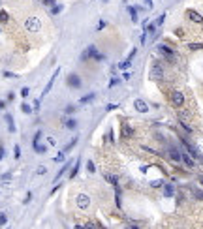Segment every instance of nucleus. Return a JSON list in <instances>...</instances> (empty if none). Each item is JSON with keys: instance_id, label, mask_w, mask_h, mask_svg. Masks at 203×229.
<instances>
[{"instance_id": "obj_9", "label": "nucleus", "mask_w": 203, "mask_h": 229, "mask_svg": "<svg viewBox=\"0 0 203 229\" xmlns=\"http://www.w3.org/2000/svg\"><path fill=\"white\" fill-rule=\"evenodd\" d=\"M87 53H88V56H90V58H96V60H104V58H105L102 53H98V51H96V47H94V45H90Z\"/></svg>"}, {"instance_id": "obj_25", "label": "nucleus", "mask_w": 203, "mask_h": 229, "mask_svg": "<svg viewBox=\"0 0 203 229\" xmlns=\"http://www.w3.org/2000/svg\"><path fill=\"white\" fill-rule=\"evenodd\" d=\"M188 47H190L192 51H199V49H203V43H190Z\"/></svg>"}, {"instance_id": "obj_51", "label": "nucleus", "mask_w": 203, "mask_h": 229, "mask_svg": "<svg viewBox=\"0 0 203 229\" xmlns=\"http://www.w3.org/2000/svg\"><path fill=\"white\" fill-rule=\"evenodd\" d=\"M4 109V102H0V111H2Z\"/></svg>"}, {"instance_id": "obj_26", "label": "nucleus", "mask_w": 203, "mask_h": 229, "mask_svg": "<svg viewBox=\"0 0 203 229\" xmlns=\"http://www.w3.org/2000/svg\"><path fill=\"white\" fill-rule=\"evenodd\" d=\"M21 111H23V113H27V114H28V113H32V107H30L28 103H23V105H21Z\"/></svg>"}, {"instance_id": "obj_37", "label": "nucleus", "mask_w": 203, "mask_h": 229, "mask_svg": "<svg viewBox=\"0 0 203 229\" xmlns=\"http://www.w3.org/2000/svg\"><path fill=\"white\" fill-rule=\"evenodd\" d=\"M6 222H8V216H6V214L2 212V214H0V225H4Z\"/></svg>"}, {"instance_id": "obj_44", "label": "nucleus", "mask_w": 203, "mask_h": 229, "mask_svg": "<svg viewBox=\"0 0 203 229\" xmlns=\"http://www.w3.org/2000/svg\"><path fill=\"white\" fill-rule=\"evenodd\" d=\"M180 126H183V128H184V130H186V131H188V133H192V128H190V126H188V124H186V122H183V124H180Z\"/></svg>"}, {"instance_id": "obj_5", "label": "nucleus", "mask_w": 203, "mask_h": 229, "mask_svg": "<svg viewBox=\"0 0 203 229\" xmlns=\"http://www.w3.org/2000/svg\"><path fill=\"white\" fill-rule=\"evenodd\" d=\"M68 86H72V88H81L83 86V83H81L77 73H70V75H68Z\"/></svg>"}, {"instance_id": "obj_23", "label": "nucleus", "mask_w": 203, "mask_h": 229, "mask_svg": "<svg viewBox=\"0 0 203 229\" xmlns=\"http://www.w3.org/2000/svg\"><path fill=\"white\" fill-rule=\"evenodd\" d=\"M128 11H130V15H132V21H133V23H137V13H135V8H132V6H130V8H128Z\"/></svg>"}, {"instance_id": "obj_6", "label": "nucleus", "mask_w": 203, "mask_h": 229, "mask_svg": "<svg viewBox=\"0 0 203 229\" xmlns=\"http://www.w3.org/2000/svg\"><path fill=\"white\" fill-rule=\"evenodd\" d=\"M171 103L175 105V107H180L184 103V96H183V92H173L171 94Z\"/></svg>"}, {"instance_id": "obj_1", "label": "nucleus", "mask_w": 203, "mask_h": 229, "mask_svg": "<svg viewBox=\"0 0 203 229\" xmlns=\"http://www.w3.org/2000/svg\"><path fill=\"white\" fill-rule=\"evenodd\" d=\"M25 28H27L28 32L36 34V32H40V30H41V21H40L38 17H28V19L25 21Z\"/></svg>"}, {"instance_id": "obj_27", "label": "nucleus", "mask_w": 203, "mask_h": 229, "mask_svg": "<svg viewBox=\"0 0 203 229\" xmlns=\"http://www.w3.org/2000/svg\"><path fill=\"white\" fill-rule=\"evenodd\" d=\"M34 150H36V152H45V150H47V147H43V145H38V143H36V145H34Z\"/></svg>"}, {"instance_id": "obj_22", "label": "nucleus", "mask_w": 203, "mask_h": 229, "mask_svg": "<svg viewBox=\"0 0 203 229\" xmlns=\"http://www.w3.org/2000/svg\"><path fill=\"white\" fill-rule=\"evenodd\" d=\"M92 100H94V94H88V96H83L79 102H81V103H90Z\"/></svg>"}, {"instance_id": "obj_19", "label": "nucleus", "mask_w": 203, "mask_h": 229, "mask_svg": "<svg viewBox=\"0 0 203 229\" xmlns=\"http://www.w3.org/2000/svg\"><path fill=\"white\" fill-rule=\"evenodd\" d=\"M87 169H88V173H96V167H94L92 160H87Z\"/></svg>"}, {"instance_id": "obj_13", "label": "nucleus", "mask_w": 203, "mask_h": 229, "mask_svg": "<svg viewBox=\"0 0 203 229\" xmlns=\"http://www.w3.org/2000/svg\"><path fill=\"white\" fill-rule=\"evenodd\" d=\"M6 122H8V130L11 131V133H15V122H13V117H11V114H6Z\"/></svg>"}, {"instance_id": "obj_45", "label": "nucleus", "mask_w": 203, "mask_h": 229, "mask_svg": "<svg viewBox=\"0 0 203 229\" xmlns=\"http://www.w3.org/2000/svg\"><path fill=\"white\" fill-rule=\"evenodd\" d=\"M0 178H2V180H4V182H6V180H10V178H11V175H10V173H4V175H2V177H0Z\"/></svg>"}, {"instance_id": "obj_34", "label": "nucleus", "mask_w": 203, "mask_h": 229, "mask_svg": "<svg viewBox=\"0 0 203 229\" xmlns=\"http://www.w3.org/2000/svg\"><path fill=\"white\" fill-rule=\"evenodd\" d=\"M164 19H166V13H162L160 17H158V19H156V27H160V25H162V23H164Z\"/></svg>"}, {"instance_id": "obj_46", "label": "nucleus", "mask_w": 203, "mask_h": 229, "mask_svg": "<svg viewBox=\"0 0 203 229\" xmlns=\"http://www.w3.org/2000/svg\"><path fill=\"white\" fill-rule=\"evenodd\" d=\"M102 28H105V21H100L98 23V30H102Z\"/></svg>"}, {"instance_id": "obj_40", "label": "nucleus", "mask_w": 203, "mask_h": 229, "mask_svg": "<svg viewBox=\"0 0 203 229\" xmlns=\"http://www.w3.org/2000/svg\"><path fill=\"white\" fill-rule=\"evenodd\" d=\"M194 195H196L197 199H203V192H199V190H194Z\"/></svg>"}, {"instance_id": "obj_30", "label": "nucleus", "mask_w": 203, "mask_h": 229, "mask_svg": "<svg viewBox=\"0 0 203 229\" xmlns=\"http://www.w3.org/2000/svg\"><path fill=\"white\" fill-rule=\"evenodd\" d=\"M36 173H38V175H45V173H47V167H45V165H40V167L36 169Z\"/></svg>"}, {"instance_id": "obj_29", "label": "nucleus", "mask_w": 203, "mask_h": 229, "mask_svg": "<svg viewBox=\"0 0 203 229\" xmlns=\"http://www.w3.org/2000/svg\"><path fill=\"white\" fill-rule=\"evenodd\" d=\"M74 111H75V105H66V109H64V113H66V114H72Z\"/></svg>"}, {"instance_id": "obj_33", "label": "nucleus", "mask_w": 203, "mask_h": 229, "mask_svg": "<svg viewBox=\"0 0 203 229\" xmlns=\"http://www.w3.org/2000/svg\"><path fill=\"white\" fill-rule=\"evenodd\" d=\"M75 145H77V139H74V141H72L70 145H66V148H64V150H66V152H68V150H72V148H74Z\"/></svg>"}, {"instance_id": "obj_32", "label": "nucleus", "mask_w": 203, "mask_h": 229, "mask_svg": "<svg viewBox=\"0 0 203 229\" xmlns=\"http://www.w3.org/2000/svg\"><path fill=\"white\" fill-rule=\"evenodd\" d=\"M60 11H62V6H58V4H55L51 8V13H60Z\"/></svg>"}, {"instance_id": "obj_35", "label": "nucleus", "mask_w": 203, "mask_h": 229, "mask_svg": "<svg viewBox=\"0 0 203 229\" xmlns=\"http://www.w3.org/2000/svg\"><path fill=\"white\" fill-rule=\"evenodd\" d=\"M13 154H15L13 158H15V160H19V158H21V148H19V147H15V148H13Z\"/></svg>"}, {"instance_id": "obj_42", "label": "nucleus", "mask_w": 203, "mask_h": 229, "mask_svg": "<svg viewBox=\"0 0 203 229\" xmlns=\"http://www.w3.org/2000/svg\"><path fill=\"white\" fill-rule=\"evenodd\" d=\"M43 4H45V6H51V8H53V6H55V0H43Z\"/></svg>"}, {"instance_id": "obj_7", "label": "nucleus", "mask_w": 203, "mask_h": 229, "mask_svg": "<svg viewBox=\"0 0 203 229\" xmlns=\"http://www.w3.org/2000/svg\"><path fill=\"white\" fill-rule=\"evenodd\" d=\"M133 107H135V111H139V113H147V111H149L147 102H143L141 98H137V100L133 102Z\"/></svg>"}, {"instance_id": "obj_39", "label": "nucleus", "mask_w": 203, "mask_h": 229, "mask_svg": "<svg viewBox=\"0 0 203 229\" xmlns=\"http://www.w3.org/2000/svg\"><path fill=\"white\" fill-rule=\"evenodd\" d=\"M115 85H119V79H115V77H113V79L109 81V88H113Z\"/></svg>"}, {"instance_id": "obj_2", "label": "nucleus", "mask_w": 203, "mask_h": 229, "mask_svg": "<svg viewBox=\"0 0 203 229\" xmlns=\"http://www.w3.org/2000/svg\"><path fill=\"white\" fill-rule=\"evenodd\" d=\"M75 205H77V209L87 210V209L90 207V197H88L87 194H79V195L75 197Z\"/></svg>"}, {"instance_id": "obj_36", "label": "nucleus", "mask_w": 203, "mask_h": 229, "mask_svg": "<svg viewBox=\"0 0 203 229\" xmlns=\"http://www.w3.org/2000/svg\"><path fill=\"white\" fill-rule=\"evenodd\" d=\"M141 2H143V4H145V6H147L149 10H152V8H154V4H152V0H141Z\"/></svg>"}, {"instance_id": "obj_18", "label": "nucleus", "mask_w": 203, "mask_h": 229, "mask_svg": "<svg viewBox=\"0 0 203 229\" xmlns=\"http://www.w3.org/2000/svg\"><path fill=\"white\" fill-rule=\"evenodd\" d=\"M79 167H81V160H77V162H75V165H74V171L70 173V177H72V178H74V177L79 173Z\"/></svg>"}, {"instance_id": "obj_24", "label": "nucleus", "mask_w": 203, "mask_h": 229, "mask_svg": "<svg viewBox=\"0 0 203 229\" xmlns=\"http://www.w3.org/2000/svg\"><path fill=\"white\" fill-rule=\"evenodd\" d=\"M130 66H132V60H124V62H121V64H119L121 70H128Z\"/></svg>"}, {"instance_id": "obj_3", "label": "nucleus", "mask_w": 203, "mask_h": 229, "mask_svg": "<svg viewBox=\"0 0 203 229\" xmlns=\"http://www.w3.org/2000/svg\"><path fill=\"white\" fill-rule=\"evenodd\" d=\"M156 49H158V53H160V55H164L169 62H173V60H175V53H173V49H171V47H167V45H164V43H162V45H158Z\"/></svg>"}, {"instance_id": "obj_8", "label": "nucleus", "mask_w": 203, "mask_h": 229, "mask_svg": "<svg viewBox=\"0 0 203 229\" xmlns=\"http://www.w3.org/2000/svg\"><path fill=\"white\" fill-rule=\"evenodd\" d=\"M186 17H188L190 21H194V23H203V17H201L196 10H188V11H186Z\"/></svg>"}, {"instance_id": "obj_49", "label": "nucleus", "mask_w": 203, "mask_h": 229, "mask_svg": "<svg viewBox=\"0 0 203 229\" xmlns=\"http://www.w3.org/2000/svg\"><path fill=\"white\" fill-rule=\"evenodd\" d=\"M113 109H117V105H115V103H111V105H107V111H113Z\"/></svg>"}, {"instance_id": "obj_17", "label": "nucleus", "mask_w": 203, "mask_h": 229, "mask_svg": "<svg viewBox=\"0 0 203 229\" xmlns=\"http://www.w3.org/2000/svg\"><path fill=\"white\" fill-rule=\"evenodd\" d=\"M64 124H66V128H68V130H75V128H77V122H75L74 119H70V120H66Z\"/></svg>"}, {"instance_id": "obj_11", "label": "nucleus", "mask_w": 203, "mask_h": 229, "mask_svg": "<svg viewBox=\"0 0 203 229\" xmlns=\"http://www.w3.org/2000/svg\"><path fill=\"white\" fill-rule=\"evenodd\" d=\"M169 158L173 160V162H180V160H183V154H180L179 150H175V148H169Z\"/></svg>"}, {"instance_id": "obj_14", "label": "nucleus", "mask_w": 203, "mask_h": 229, "mask_svg": "<svg viewBox=\"0 0 203 229\" xmlns=\"http://www.w3.org/2000/svg\"><path fill=\"white\" fill-rule=\"evenodd\" d=\"M132 135H133V128L128 126V124H124V126H122V137L126 139V137H132Z\"/></svg>"}, {"instance_id": "obj_43", "label": "nucleus", "mask_w": 203, "mask_h": 229, "mask_svg": "<svg viewBox=\"0 0 203 229\" xmlns=\"http://www.w3.org/2000/svg\"><path fill=\"white\" fill-rule=\"evenodd\" d=\"M40 137H41V131H36V135H34V145L40 141Z\"/></svg>"}, {"instance_id": "obj_4", "label": "nucleus", "mask_w": 203, "mask_h": 229, "mask_svg": "<svg viewBox=\"0 0 203 229\" xmlns=\"http://www.w3.org/2000/svg\"><path fill=\"white\" fill-rule=\"evenodd\" d=\"M150 79H152V81H162V79H164V70H162L160 64H154V66H152V70H150Z\"/></svg>"}, {"instance_id": "obj_41", "label": "nucleus", "mask_w": 203, "mask_h": 229, "mask_svg": "<svg viewBox=\"0 0 203 229\" xmlns=\"http://www.w3.org/2000/svg\"><path fill=\"white\" fill-rule=\"evenodd\" d=\"M21 96H23V98H27V96H28V88H27V86L21 90Z\"/></svg>"}, {"instance_id": "obj_21", "label": "nucleus", "mask_w": 203, "mask_h": 229, "mask_svg": "<svg viewBox=\"0 0 203 229\" xmlns=\"http://www.w3.org/2000/svg\"><path fill=\"white\" fill-rule=\"evenodd\" d=\"M8 21H10V15L4 10H0V23H8Z\"/></svg>"}, {"instance_id": "obj_47", "label": "nucleus", "mask_w": 203, "mask_h": 229, "mask_svg": "<svg viewBox=\"0 0 203 229\" xmlns=\"http://www.w3.org/2000/svg\"><path fill=\"white\" fill-rule=\"evenodd\" d=\"M47 141H49V145H51V147H55V145H57V141L53 139V137H47Z\"/></svg>"}, {"instance_id": "obj_38", "label": "nucleus", "mask_w": 203, "mask_h": 229, "mask_svg": "<svg viewBox=\"0 0 203 229\" xmlns=\"http://www.w3.org/2000/svg\"><path fill=\"white\" fill-rule=\"evenodd\" d=\"M107 141H109V143H115V139H113V130L107 131Z\"/></svg>"}, {"instance_id": "obj_48", "label": "nucleus", "mask_w": 203, "mask_h": 229, "mask_svg": "<svg viewBox=\"0 0 203 229\" xmlns=\"http://www.w3.org/2000/svg\"><path fill=\"white\" fill-rule=\"evenodd\" d=\"M2 158H4V145L0 143V160H2Z\"/></svg>"}, {"instance_id": "obj_12", "label": "nucleus", "mask_w": 203, "mask_h": 229, "mask_svg": "<svg viewBox=\"0 0 203 229\" xmlns=\"http://www.w3.org/2000/svg\"><path fill=\"white\" fill-rule=\"evenodd\" d=\"M104 178L107 180V182H111L113 186H119V178L115 177V175H109V173H104Z\"/></svg>"}, {"instance_id": "obj_52", "label": "nucleus", "mask_w": 203, "mask_h": 229, "mask_svg": "<svg viewBox=\"0 0 203 229\" xmlns=\"http://www.w3.org/2000/svg\"><path fill=\"white\" fill-rule=\"evenodd\" d=\"M104 2H105V0H104Z\"/></svg>"}, {"instance_id": "obj_28", "label": "nucleus", "mask_w": 203, "mask_h": 229, "mask_svg": "<svg viewBox=\"0 0 203 229\" xmlns=\"http://www.w3.org/2000/svg\"><path fill=\"white\" fill-rule=\"evenodd\" d=\"M150 186H152V188H160V186H164V182H162V180H152Z\"/></svg>"}, {"instance_id": "obj_31", "label": "nucleus", "mask_w": 203, "mask_h": 229, "mask_svg": "<svg viewBox=\"0 0 203 229\" xmlns=\"http://www.w3.org/2000/svg\"><path fill=\"white\" fill-rule=\"evenodd\" d=\"M53 162H64V152H60V154H57V156L53 158Z\"/></svg>"}, {"instance_id": "obj_10", "label": "nucleus", "mask_w": 203, "mask_h": 229, "mask_svg": "<svg viewBox=\"0 0 203 229\" xmlns=\"http://www.w3.org/2000/svg\"><path fill=\"white\" fill-rule=\"evenodd\" d=\"M58 73H60V68H57V72L53 73V77H51V81L47 83V86H45V90H43V94H47V92H49V90H51V86H53V83L57 81V75H58Z\"/></svg>"}, {"instance_id": "obj_15", "label": "nucleus", "mask_w": 203, "mask_h": 229, "mask_svg": "<svg viewBox=\"0 0 203 229\" xmlns=\"http://www.w3.org/2000/svg\"><path fill=\"white\" fill-rule=\"evenodd\" d=\"M173 194H175V188H173L171 184H164V195H166V197H171Z\"/></svg>"}, {"instance_id": "obj_16", "label": "nucleus", "mask_w": 203, "mask_h": 229, "mask_svg": "<svg viewBox=\"0 0 203 229\" xmlns=\"http://www.w3.org/2000/svg\"><path fill=\"white\" fill-rule=\"evenodd\" d=\"M183 162H184L188 167H194V165H196V162H194V160H192L188 154H183Z\"/></svg>"}, {"instance_id": "obj_20", "label": "nucleus", "mask_w": 203, "mask_h": 229, "mask_svg": "<svg viewBox=\"0 0 203 229\" xmlns=\"http://www.w3.org/2000/svg\"><path fill=\"white\" fill-rule=\"evenodd\" d=\"M68 167H70V164H64V167H62V169H60V171L57 173V177H55V182H57V178H60V177H62V175H64V173L68 171Z\"/></svg>"}, {"instance_id": "obj_50", "label": "nucleus", "mask_w": 203, "mask_h": 229, "mask_svg": "<svg viewBox=\"0 0 203 229\" xmlns=\"http://www.w3.org/2000/svg\"><path fill=\"white\" fill-rule=\"evenodd\" d=\"M133 56H135V49H132V53H130V56H128V60H132Z\"/></svg>"}]
</instances>
